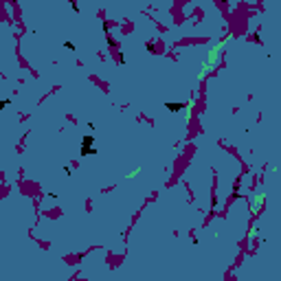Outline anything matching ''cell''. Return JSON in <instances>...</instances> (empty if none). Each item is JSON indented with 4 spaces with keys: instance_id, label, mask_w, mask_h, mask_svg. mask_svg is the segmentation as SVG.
<instances>
[{
    "instance_id": "4",
    "label": "cell",
    "mask_w": 281,
    "mask_h": 281,
    "mask_svg": "<svg viewBox=\"0 0 281 281\" xmlns=\"http://www.w3.org/2000/svg\"><path fill=\"white\" fill-rule=\"evenodd\" d=\"M64 46H66V48H70V50H75V44H72V42H64Z\"/></svg>"
},
{
    "instance_id": "1",
    "label": "cell",
    "mask_w": 281,
    "mask_h": 281,
    "mask_svg": "<svg viewBox=\"0 0 281 281\" xmlns=\"http://www.w3.org/2000/svg\"><path fill=\"white\" fill-rule=\"evenodd\" d=\"M224 44H226V40H222V42H217L215 46L211 48V53H209V57H206V61H204V66H202V70L198 72V79L202 81L209 72L215 68L217 64H220V57H222V48H224Z\"/></svg>"
},
{
    "instance_id": "2",
    "label": "cell",
    "mask_w": 281,
    "mask_h": 281,
    "mask_svg": "<svg viewBox=\"0 0 281 281\" xmlns=\"http://www.w3.org/2000/svg\"><path fill=\"white\" fill-rule=\"evenodd\" d=\"M263 200H266V195H263V193H257L255 198H252V209L257 211V209H259V206L263 204Z\"/></svg>"
},
{
    "instance_id": "3",
    "label": "cell",
    "mask_w": 281,
    "mask_h": 281,
    "mask_svg": "<svg viewBox=\"0 0 281 281\" xmlns=\"http://www.w3.org/2000/svg\"><path fill=\"white\" fill-rule=\"evenodd\" d=\"M180 108H182L180 103H167V110H169V112H178Z\"/></svg>"
}]
</instances>
